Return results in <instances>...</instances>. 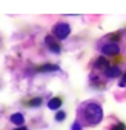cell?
Listing matches in <instances>:
<instances>
[{"instance_id": "cell-12", "label": "cell", "mask_w": 126, "mask_h": 130, "mask_svg": "<svg viewBox=\"0 0 126 130\" xmlns=\"http://www.w3.org/2000/svg\"><path fill=\"white\" fill-rule=\"evenodd\" d=\"M66 118V113L65 112H57V115H55V121H63Z\"/></svg>"}, {"instance_id": "cell-6", "label": "cell", "mask_w": 126, "mask_h": 130, "mask_svg": "<svg viewBox=\"0 0 126 130\" xmlns=\"http://www.w3.org/2000/svg\"><path fill=\"white\" fill-rule=\"evenodd\" d=\"M94 68H95V69H106V68H109L108 58L103 57V55H100V57L95 60V63H94Z\"/></svg>"}, {"instance_id": "cell-2", "label": "cell", "mask_w": 126, "mask_h": 130, "mask_svg": "<svg viewBox=\"0 0 126 130\" xmlns=\"http://www.w3.org/2000/svg\"><path fill=\"white\" fill-rule=\"evenodd\" d=\"M52 32H54V35H55L57 38H60V40H65V38H66V37L71 34V26H69L68 23H63V22H60V23H57V25L54 26Z\"/></svg>"}, {"instance_id": "cell-5", "label": "cell", "mask_w": 126, "mask_h": 130, "mask_svg": "<svg viewBox=\"0 0 126 130\" xmlns=\"http://www.w3.org/2000/svg\"><path fill=\"white\" fill-rule=\"evenodd\" d=\"M120 74H121L120 68H117V66H109L105 69V75L108 78H117V77H120Z\"/></svg>"}, {"instance_id": "cell-10", "label": "cell", "mask_w": 126, "mask_h": 130, "mask_svg": "<svg viewBox=\"0 0 126 130\" xmlns=\"http://www.w3.org/2000/svg\"><path fill=\"white\" fill-rule=\"evenodd\" d=\"M40 104H42V98H40V96H35V98H32V100L28 101V106H29V107H37V106H40Z\"/></svg>"}, {"instance_id": "cell-14", "label": "cell", "mask_w": 126, "mask_h": 130, "mask_svg": "<svg viewBox=\"0 0 126 130\" xmlns=\"http://www.w3.org/2000/svg\"><path fill=\"white\" fill-rule=\"evenodd\" d=\"M118 86H120V87H124V86H126V72L123 74V80L120 81V84H118Z\"/></svg>"}, {"instance_id": "cell-8", "label": "cell", "mask_w": 126, "mask_h": 130, "mask_svg": "<svg viewBox=\"0 0 126 130\" xmlns=\"http://www.w3.org/2000/svg\"><path fill=\"white\" fill-rule=\"evenodd\" d=\"M61 103H63V101H61V98H60V96H55V98H51V100H49L48 107H49V109H52V110H57V109L61 106Z\"/></svg>"}, {"instance_id": "cell-3", "label": "cell", "mask_w": 126, "mask_h": 130, "mask_svg": "<svg viewBox=\"0 0 126 130\" xmlns=\"http://www.w3.org/2000/svg\"><path fill=\"white\" fill-rule=\"evenodd\" d=\"M102 52H103L105 55H108V57H115V55H118L120 47H118V44H115V43H108V44H105V46L102 47Z\"/></svg>"}, {"instance_id": "cell-7", "label": "cell", "mask_w": 126, "mask_h": 130, "mask_svg": "<svg viewBox=\"0 0 126 130\" xmlns=\"http://www.w3.org/2000/svg\"><path fill=\"white\" fill-rule=\"evenodd\" d=\"M35 71H37V72H55V71H58V66H57V64H51V63H48V64H42V66H37Z\"/></svg>"}, {"instance_id": "cell-16", "label": "cell", "mask_w": 126, "mask_h": 130, "mask_svg": "<svg viewBox=\"0 0 126 130\" xmlns=\"http://www.w3.org/2000/svg\"><path fill=\"white\" fill-rule=\"evenodd\" d=\"M14 130H28L26 127H19V128H14Z\"/></svg>"}, {"instance_id": "cell-11", "label": "cell", "mask_w": 126, "mask_h": 130, "mask_svg": "<svg viewBox=\"0 0 126 130\" xmlns=\"http://www.w3.org/2000/svg\"><path fill=\"white\" fill-rule=\"evenodd\" d=\"M109 38H111V43H115L120 40V32H114V34H109Z\"/></svg>"}, {"instance_id": "cell-4", "label": "cell", "mask_w": 126, "mask_h": 130, "mask_svg": "<svg viewBox=\"0 0 126 130\" xmlns=\"http://www.w3.org/2000/svg\"><path fill=\"white\" fill-rule=\"evenodd\" d=\"M45 41H46V46L49 47V51H51V52H54V54H60L61 47H60V44H58V43L54 40V37L48 35V37L45 38Z\"/></svg>"}, {"instance_id": "cell-1", "label": "cell", "mask_w": 126, "mask_h": 130, "mask_svg": "<svg viewBox=\"0 0 126 130\" xmlns=\"http://www.w3.org/2000/svg\"><path fill=\"white\" fill-rule=\"evenodd\" d=\"M82 113L85 116V121L89 125H97L103 119V110L102 106L97 103H86L82 109Z\"/></svg>"}, {"instance_id": "cell-13", "label": "cell", "mask_w": 126, "mask_h": 130, "mask_svg": "<svg viewBox=\"0 0 126 130\" xmlns=\"http://www.w3.org/2000/svg\"><path fill=\"white\" fill-rule=\"evenodd\" d=\"M112 130H126V125H124V122H118L115 127H112Z\"/></svg>"}, {"instance_id": "cell-9", "label": "cell", "mask_w": 126, "mask_h": 130, "mask_svg": "<svg viewBox=\"0 0 126 130\" xmlns=\"http://www.w3.org/2000/svg\"><path fill=\"white\" fill-rule=\"evenodd\" d=\"M11 122L16 124V125H22V124L25 122V116H23L22 113H14V115L11 116Z\"/></svg>"}, {"instance_id": "cell-15", "label": "cell", "mask_w": 126, "mask_h": 130, "mask_svg": "<svg viewBox=\"0 0 126 130\" xmlns=\"http://www.w3.org/2000/svg\"><path fill=\"white\" fill-rule=\"evenodd\" d=\"M72 130H82V127H80V124H79L77 121L72 124Z\"/></svg>"}]
</instances>
